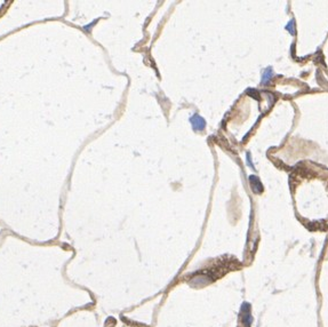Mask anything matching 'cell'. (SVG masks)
<instances>
[{"mask_svg": "<svg viewBox=\"0 0 328 327\" xmlns=\"http://www.w3.org/2000/svg\"><path fill=\"white\" fill-rule=\"evenodd\" d=\"M191 120V124H192V126H193V128L194 129H197V131H201V129H203V127H205V120H203L201 117H199V116H193V117L190 119Z\"/></svg>", "mask_w": 328, "mask_h": 327, "instance_id": "obj_1", "label": "cell"}]
</instances>
